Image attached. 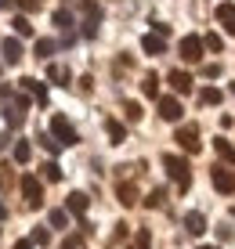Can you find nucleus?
<instances>
[{"mask_svg":"<svg viewBox=\"0 0 235 249\" xmlns=\"http://www.w3.org/2000/svg\"><path fill=\"white\" fill-rule=\"evenodd\" d=\"M163 166H167V174L177 181L181 192H188V188H192V170H188V159H181V156H163Z\"/></svg>","mask_w":235,"mask_h":249,"instance_id":"f257e3e1","label":"nucleus"},{"mask_svg":"<svg viewBox=\"0 0 235 249\" xmlns=\"http://www.w3.org/2000/svg\"><path fill=\"white\" fill-rule=\"evenodd\" d=\"M210 181H214V188L217 192H224V195H232L235 192V170L224 162V166H214V174H210Z\"/></svg>","mask_w":235,"mask_h":249,"instance_id":"f03ea898","label":"nucleus"},{"mask_svg":"<svg viewBox=\"0 0 235 249\" xmlns=\"http://www.w3.org/2000/svg\"><path fill=\"white\" fill-rule=\"evenodd\" d=\"M174 141H177L188 156H196V152L203 148V141H199V126H177V137H174Z\"/></svg>","mask_w":235,"mask_h":249,"instance_id":"7ed1b4c3","label":"nucleus"},{"mask_svg":"<svg viewBox=\"0 0 235 249\" xmlns=\"http://www.w3.org/2000/svg\"><path fill=\"white\" fill-rule=\"evenodd\" d=\"M51 134H55L62 144H76V130H73V123H69L65 116H55V119H51Z\"/></svg>","mask_w":235,"mask_h":249,"instance_id":"20e7f679","label":"nucleus"},{"mask_svg":"<svg viewBox=\"0 0 235 249\" xmlns=\"http://www.w3.org/2000/svg\"><path fill=\"white\" fill-rule=\"evenodd\" d=\"M22 195H25V202H29L33 210H37V206L43 202V188H40V181H37L33 174H25V177H22Z\"/></svg>","mask_w":235,"mask_h":249,"instance_id":"39448f33","label":"nucleus"},{"mask_svg":"<svg viewBox=\"0 0 235 249\" xmlns=\"http://www.w3.org/2000/svg\"><path fill=\"white\" fill-rule=\"evenodd\" d=\"M203 40H199V36H185V40H181V58H185V62H199V58H203Z\"/></svg>","mask_w":235,"mask_h":249,"instance_id":"423d86ee","label":"nucleus"},{"mask_svg":"<svg viewBox=\"0 0 235 249\" xmlns=\"http://www.w3.org/2000/svg\"><path fill=\"white\" fill-rule=\"evenodd\" d=\"M156 105H159V116L167 119V123H177V119H181V112H185L177 98H156Z\"/></svg>","mask_w":235,"mask_h":249,"instance_id":"0eeeda50","label":"nucleus"},{"mask_svg":"<svg viewBox=\"0 0 235 249\" xmlns=\"http://www.w3.org/2000/svg\"><path fill=\"white\" fill-rule=\"evenodd\" d=\"M217 25H224V33H232L235 36V4H217Z\"/></svg>","mask_w":235,"mask_h":249,"instance_id":"6e6552de","label":"nucleus"},{"mask_svg":"<svg viewBox=\"0 0 235 249\" xmlns=\"http://www.w3.org/2000/svg\"><path fill=\"white\" fill-rule=\"evenodd\" d=\"M167 80H170V87L177 90V94H188V90H192V83H196L192 76H188V72H181V69H174V72L167 76Z\"/></svg>","mask_w":235,"mask_h":249,"instance_id":"1a4fd4ad","label":"nucleus"},{"mask_svg":"<svg viewBox=\"0 0 235 249\" xmlns=\"http://www.w3.org/2000/svg\"><path fill=\"white\" fill-rule=\"evenodd\" d=\"M141 47L149 51V54H163V51H167V36H163V33H149V36L141 40Z\"/></svg>","mask_w":235,"mask_h":249,"instance_id":"9d476101","label":"nucleus"},{"mask_svg":"<svg viewBox=\"0 0 235 249\" xmlns=\"http://www.w3.org/2000/svg\"><path fill=\"white\" fill-rule=\"evenodd\" d=\"M185 228H188V235H203V231H206V217L192 210V213L185 217Z\"/></svg>","mask_w":235,"mask_h":249,"instance_id":"9b49d317","label":"nucleus"},{"mask_svg":"<svg viewBox=\"0 0 235 249\" xmlns=\"http://www.w3.org/2000/svg\"><path fill=\"white\" fill-rule=\"evenodd\" d=\"M65 206H69V213H87V206H91V199H87L83 192H73L65 199Z\"/></svg>","mask_w":235,"mask_h":249,"instance_id":"f8f14e48","label":"nucleus"},{"mask_svg":"<svg viewBox=\"0 0 235 249\" xmlns=\"http://www.w3.org/2000/svg\"><path fill=\"white\" fill-rule=\"evenodd\" d=\"M0 47H4V58H7V62H22V44H19V40H4V44H0Z\"/></svg>","mask_w":235,"mask_h":249,"instance_id":"ddd939ff","label":"nucleus"},{"mask_svg":"<svg viewBox=\"0 0 235 249\" xmlns=\"http://www.w3.org/2000/svg\"><path fill=\"white\" fill-rule=\"evenodd\" d=\"M116 195H119V202H123V206H134V202H137V188H134V184H127V181L116 188Z\"/></svg>","mask_w":235,"mask_h":249,"instance_id":"4468645a","label":"nucleus"},{"mask_svg":"<svg viewBox=\"0 0 235 249\" xmlns=\"http://www.w3.org/2000/svg\"><path fill=\"white\" fill-rule=\"evenodd\" d=\"M22 87L33 94V98L40 101V105H47V90H43V83H37V80H22Z\"/></svg>","mask_w":235,"mask_h":249,"instance_id":"2eb2a0df","label":"nucleus"},{"mask_svg":"<svg viewBox=\"0 0 235 249\" xmlns=\"http://www.w3.org/2000/svg\"><path fill=\"white\" fill-rule=\"evenodd\" d=\"M105 130H109V137H112V144H123V141H127V130L116 123V119H105Z\"/></svg>","mask_w":235,"mask_h":249,"instance_id":"dca6fc26","label":"nucleus"},{"mask_svg":"<svg viewBox=\"0 0 235 249\" xmlns=\"http://www.w3.org/2000/svg\"><path fill=\"white\" fill-rule=\"evenodd\" d=\"M214 148H217V156H221L224 162H228V166L235 162V148H232L228 141H224V137H217V141H214Z\"/></svg>","mask_w":235,"mask_h":249,"instance_id":"f3484780","label":"nucleus"},{"mask_svg":"<svg viewBox=\"0 0 235 249\" xmlns=\"http://www.w3.org/2000/svg\"><path fill=\"white\" fill-rule=\"evenodd\" d=\"M221 98H224V94L217 87H203V90H199V101H203V105H221Z\"/></svg>","mask_w":235,"mask_h":249,"instance_id":"a211bd4d","label":"nucleus"},{"mask_svg":"<svg viewBox=\"0 0 235 249\" xmlns=\"http://www.w3.org/2000/svg\"><path fill=\"white\" fill-rule=\"evenodd\" d=\"M203 44H206V51H214V54H221V51H224V40L217 36V33H206Z\"/></svg>","mask_w":235,"mask_h":249,"instance_id":"6ab92c4d","label":"nucleus"},{"mask_svg":"<svg viewBox=\"0 0 235 249\" xmlns=\"http://www.w3.org/2000/svg\"><path fill=\"white\" fill-rule=\"evenodd\" d=\"M141 90L149 94V98H159V80H156V76H145V80H141Z\"/></svg>","mask_w":235,"mask_h":249,"instance_id":"aec40b11","label":"nucleus"},{"mask_svg":"<svg viewBox=\"0 0 235 249\" xmlns=\"http://www.w3.org/2000/svg\"><path fill=\"white\" fill-rule=\"evenodd\" d=\"M163 202H167V192H163V188H156V192L149 195V199H145V206H149V210H159Z\"/></svg>","mask_w":235,"mask_h":249,"instance_id":"412c9836","label":"nucleus"},{"mask_svg":"<svg viewBox=\"0 0 235 249\" xmlns=\"http://www.w3.org/2000/svg\"><path fill=\"white\" fill-rule=\"evenodd\" d=\"M47 76H51L55 83H69V69H65V65H51V69H47Z\"/></svg>","mask_w":235,"mask_h":249,"instance_id":"4be33fe9","label":"nucleus"},{"mask_svg":"<svg viewBox=\"0 0 235 249\" xmlns=\"http://www.w3.org/2000/svg\"><path fill=\"white\" fill-rule=\"evenodd\" d=\"M29 156H33L29 141H19V144H15V162H29Z\"/></svg>","mask_w":235,"mask_h":249,"instance_id":"5701e85b","label":"nucleus"},{"mask_svg":"<svg viewBox=\"0 0 235 249\" xmlns=\"http://www.w3.org/2000/svg\"><path fill=\"white\" fill-rule=\"evenodd\" d=\"M55 54V40H37V58H51Z\"/></svg>","mask_w":235,"mask_h":249,"instance_id":"b1692460","label":"nucleus"},{"mask_svg":"<svg viewBox=\"0 0 235 249\" xmlns=\"http://www.w3.org/2000/svg\"><path fill=\"white\" fill-rule=\"evenodd\" d=\"M11 25H15V33H19V36H29V33H33V25H29V18H25V15H19Z\"/></svg>","mask_w":235,"mask_h":249,"instance_id":"393cba45","label":"nucleus"},{"mask_svg":"<svg viewBox=\"0 0 235 249\" xmlns=\"http://www.w3.org/2000/svg\"><path fill=\"white\" fill-rule=\"evenodd\" d=\"M65 224H69L65 210H51V228H65Z\"/></svg>","mask_w":235,"mask_h":249,"instance_id":"a878e982","label":"nucleus"},{"mask_svg":"<svg viewBox=\"0 0 235 249\" xmlns=\"http://www.w3.org/2000/svg\"><path fill=\"white\" fill-rule=\"evenodd\" d=\"M43 177H47V181H62V170H58L55 162H47V166H43Z\"/></svg>","mask_w":235,"mask_h":249,"instance_id":"bb28decb","label":"nucleus"},{"mask_svg":"<svg viewBox=\"0 0 235 249\" xmlns=\"http://www.w3.org/2000/svg\"><path fill=\"white\" fill-rule=\"evenodd\" d=\"M40 141H43V148H47V152H58V148H62V141H55L51 134H40Z\"/></svg>","mask_w":235,"mask_h":249,"instance_id":"cd10ccee","label":"nucleus"},{"mask_svg":"<svg viewBox=\"0 0 235 249\" xmlns=\"http://www.w3.org/2000/svg\"><path fill=\"white\" fill-rule=\"evenodd\" d=\"M69 22H73V15H69V11H55V25H62V29H69Z\"/></svg>","mask_w":235,"mask_h":249,"instance_id":"c85d7f7f","label":"nucleus"},{"mask_svg":"<svg viewBox=\"0 0 235 249\" xmlns=\"http://www.w3.org/2000/svg\"><path fill=\"white\" fill-rule=\"evenodd\" d=\"M127 119H130V123H137V119H141V105L130 101V105H127Z\"/></svg>","mask_w":235,"mask_h":249,"instance_id":"c756f323","label":"nucleus"},{"mask_svg":"<svg viewBox=\"0 0 235 249\" xmlns=\"http://www.w3.org/2000/svg\"><path fill=\"white\" fill-rule=\"evenodd\" d=\"M33 242H37V246H47V242H51V235H47L43 228H37V231H33Z\"/></svg>","mask_w":235,"mask_h":249,"instance_id":"7c9ffc66","label":"nucleus"},{"mask_svg":"<svg viewBox=\"0 0 235 249\" xmlns=\"http://www.w3.org/2000/svg\"><path fill=\"white\" fill-rule=\"evenodd\" d=\"M203 76L206 80H217V76H221V65H203Z\"/></svg>","mask_w":235,"mask_h":249,"instance_id":"2f4dec72","label":"nucleus"},{"mask_svg":"<svg viewBox=\"0 0 235 249\" xmlns=\"http://www.w3.org/2000/svg\"><path fill=\"white\" fill-rule=\"evenodd\" d=\"M15 4H19L22 11H37V7H40V0H15Z\"/></svg>","mask_w":235,"mask_h":249,"instance_id":"473e14b6","label":"nucleus"},{"mask_svg":"<svg viewBox=\"0 0 235 249\" xmlns=\"http://www.w3.org/2000/svg\"><path fill=\"white\" fill-rule=\"evenodd\" d=\"M62 249H80V238H65V242H62Z\"/></svg>","mask_w":235,"mask_h":249,"instance_id":"72a5a7b5","label":"nucleus"},{"mask_svg":"<svg viewBox=\"0 0 235 249\" xmlns=\"http://www.w3.org/2000/svg\"><path fill=\"white\" fill-rule=\"evenodd\" d=\"M29 246H33V242H19V246H15V249H29Z\"/></svg>","mask_w":235,"mask_h":249,"instance_id":"f704fd0d","label":"nucleus"},{"mask_svg":"<svg viewBox=\"0 0 235 249\" xmlns=\"http://www.w3.org/2000/svg\"><path fill=\"white\" fill-rule=\"evenodd\" d=\"M7 217V210H4V202H0V220H4Z\"/></svg>","mask_w":235,"mask_h":249,"instance_id":"c9c22d12","label":"nucleus"},{"mask_svg":"<svg viewBox=\"0 0 235 249\" xmlns=\"http://www.w3.org/2000/svg\"><path fill=\"white\" fill-rule=\"evenodd\" d=\"M199 249H217V246H199Z\"/></svg>","mask_w":235,"mask_h":249,"instance_id":"e433bc0d","label":"nucleus"},{"mask_svg":"<svg viewBox=\"0 0 235 249\" xmlns=\"http://www.w3.org/2000/svg\"><path fill=\"white\" fill-rule=\"evenodd\" d=\"M0 148H4V137H0Z\"/></svg>","mask_w":235,"mask_h":249,"instance_id":"4c0bfd02","label":"nucleus"},{"mask_svg":"<svg viewBox=\"0 0 235 249\" xmlns=\"http://www.w3.org/2000/svg\"><path fill=\"white\" fill-rule=\"evenodd\" d=\"M232 94H235V87H232Z\"/></svg>","mask_w":235,"mask_h":249,"instance_id":"58836bf2","label":"nucleus"}]
</instances>
